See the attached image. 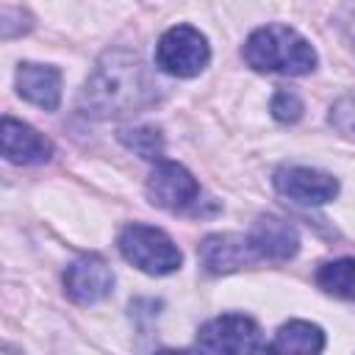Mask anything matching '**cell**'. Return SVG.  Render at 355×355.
<instances>
[{
    "label": "cell",
    "instance_id": "obj_3",
    "mask_svg": "<svg viewBox=\"0 0 355 355\" xmlns=\"http://www.w3.org/2000/svg\"><path fill=\"white\" fill-rule=\"evenodd\" d=\"M116 247L128 263L147 275H172L183 263L178 244L164 230L150 225H128L119 233Z\"/></svg>",
    "mask_w": 355,
    "mask_h": 355
},
{
    "label": "cell",
    "instance_id": "obj_5",
    "mask_svg": "<svg viewBox=\"0 0 355 355\" xmlns=\"http://www.w3.org/2000/svg\"><path fill=\"white\" fill-rule=\"evenodd\" d=\"M194 344L208 352H263L269 349V344L261 336V327L250 316H241V313H225V316L205 322L197 330Z\"/></svg>",
    "mask_w": 355,
    "mask_h": 355
},
{
    "label": "cell",
    "instance_id": "obj_13",
    "mask_svg": "<svg viewBox=\"0 0 355 355\" xmlns=\"http://www.w3.org/2000/svg\"><path fill=\"white\" fill-rule=\"evenodd\" d=\"M269 349L277 352H322L324 349V333L322 327L311 324V322H288L275 333V341L269 344Z\"/></svg>",
    "mask_w": 355,
    "mask_h": 355
},
{
    "label": "cell",
    "instance_id": "obj_16",
    "mask_svg": "<svg viewBox=\"0 0 355 355\" xmlns=\"http://www.w3.org/2000/svg\"><path fill=\"white\" fill-rule=\"evenodd\" d=\"M272 116L277 122H297L302 116V100L288 92V89H280L275 97H272Z\"/></svg>",
    "mask_w": 355,
    "mask_h": 355
},
{
    "label": "cell",
    "instance_id": "obj_10",
    "mask_svg": "<svg viewBox=\"0 0 355 355\" xmlns=\"http://www.w3.org/2000/svg\"><path fill=\"white\" fill-rule=\"evenodd\" d=\"M0 139H3V155L11 164H22V166H28V164H44L53 155L50 139H44L39 130H33L31 125L17 122L11 116H3Z\"/></svg>",
    "mask_w": 355,
    "mask_h": 355
},
{
    "label": "cell",
    "instance_id": "obj_15",
    "mask_svg": "<svg viewBox=\"0 0 355 355\" xmlns=\"http://www.w3.org/2000/svg\"><path fill=\"white\" fill-rule=\"evenodd\" d=\"M119 141L128 150H133L139 158H147V161H158L164 155V139L155 128H122Z\"/></svg>",
    "mask_w": 355,
    "mask_h": 355
},
{
    "label": "cell",
    "instance_id": "obj_4",
    "mask_svg": "<svg viewBox=\"0 0 355 355\" xmlns=\"http://www.w3.org/2000/svg\"><path fill=\"white\" fill-rule=\"evenodd\" d=\"M211 47L205 36L191 25L169 28L155 44V64L175 78H194L208 67Z\"/></svg>",
    "mask_w": 355,
    "mask_h": 355
},
{
    "label": "cell",
    "instance_id": "obj_11",
    "mask_svg": "<svg viewBox=\"0 0 355 355\" xmlns=\"http://www.w3.org/2000/svg\"><path fill=\"white\" fill-rule=\"evenodd\" d=\"M247 236H250L258 258L288 261L300 250V236H297L294 225H288L286 219H277V216H258Z\"/></svg>",
    "mask_w": 355,
    "mask_h": 355
},
{
    "label": "cell",
    "instance_id": "obj_6",
    "mask_svg": "<svg viewBox=\"0 0 355 355\" xmlns=\"http://www.w3.org/2000/svg\"><path fill=\"white\" fill-rule=\"evenodd\" d=\"M147 197L158 208L186 211L200 200V183L186 166L175 161H161L147 178Z\"/></svg>",
    "mask_w": 355,
    "mask_h": 355
},
{
    "label": "cell",
    "instance_id": "obj_2",
    "mask_svg": "<svg viewBox=\"0 0 355 355\" xmlns=\"http://www.w3.org/2000/svg\"><path fill=\"white\" fill-rule=\"evenodd\" d=\"M244 61L255 72L308 75L316 67V50L288 25H263L252 31L241 47Z\"/></svg>",
    "mask_w": 355,
    "mask_h": 355
},
{
    "label": "cell",
    "instance_id": "obj_17",
    "mask_svg": "<svg viewBox=\"0 0 355 355\" xmlns=\"http://www.w3.org/2000/svg\"><path fill=\"white\" fill-rule=\"evenodd\" d=\"M330 125H336L344 133H355V94L341 97L330 108Z\"/></svg>",
    "mask_w": 355,
    "mask_h": 355
},
{
    "label": "cell",
    "instance_id": "obj_1",
    "mask_svg": "<svg viewBox=\"0 0 355 355\" xmlns=\"http://www.w3.org/2000/svg\"><path fill=\"white\" fill-rule=\"evenodd\" d=\"M153 100H155V83L150 80L139 55L128 50H108L97 61L94 72L89 75L80 92L83 111L100 119L139 114Z\"/></svg>",
    "mask_w": 355,
    "mask_h": 355
},
{
    "label": "cell",
    "instance_id": "obj_14",
    "mask_svg": "<svg viewBox=\"0 0 355 355\" xmlns=\"http://www.w3.org/2000/svg\"><path fill=\"white\" fill-rule=\"evenodd\" d=\"M316 283L324 294H333L338 300H355V258L327 261L324 266H319Z\"/></svg>",
    "mask_w": 355,
    "mask_h": 355
},
{
    "label": "cell",
    "instance_id": "obj_9",
    "mask_svg": "<svg viewBox=\"0 0 355 355\" xmlns=\"http://www.w3.org/2000/svg\"><path fill=\"white\" fill-rule=\"evenodd\" d=\"M200 261L205 272L211 275H227L236 269H244L258 261V252L250 241V236L239 233H214L205 236L200 244Z\"/></svg>",
    "mask_w": 355,
    "mask_h": 355
},
{
    "label": "cell",
    "instance_id": "obj_12",
    "mask_svg": "<svg viewBox=\"0 0 355 355\" xmlns=\"http://www.w3.org/2000/svg\"><path fill=\"white\" fill-rule=\"evenodd\" d=\"M17 92L28 103H33L44 111H55L58 100H61V72L55 67H44V64H19Z\"/></svg>",
    "mask_w": 355,
    "mask_h": 355
},
{
    "label": "cell",
    "instance_id": "obj_18",
    "mask_svg": "<svg viewBox=\"0 0 355 355\" xmlns=\"http://www.w3.org/2000/svg\"><path fill=\"white\" fill-rule=\"evenodd\" d=\"M338 25H341V31L347 33V39H349L352 47H355V0L344 8V14L338 17Z\"/></svg>",
    "mask_w": 355,
    "mask_h": 355
},
{
    "label": "cell",
    "instance_id": "obj_7",
    "mask_svg": "<svg viewBox=\"0 0 355 355\" xmlns=\"http://www.w3.org/2000/svg\"><path fill=\"white\" fill-rule=\"evenodd\" d=\"M272 183L283 197L302 205H324L338 194V180L311 166H280Z\"/></svg>",
    "mask_w": 355,
    "mask_h": 355
},
{
    "label": "cell",
    "instance_id": "obj_8",
    "mask_svg": "<svg viewBox=\"0 0 355 355\" xmlns=\"http://www.w3.org/2000/svg\"><path fill=\"white\" fill-rule=\"evenodd\" d=\"M114 288V272L97 255H83L72 261L64 272V291L78 305H94L105 300Z\"/></svg>",
    "mask_w": 355,
    "mask_h": 355
}]
</instances>
